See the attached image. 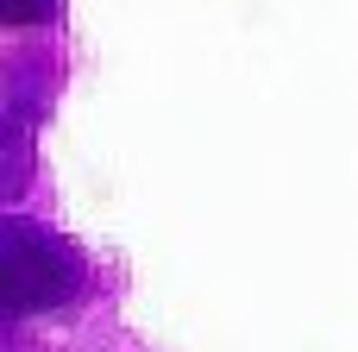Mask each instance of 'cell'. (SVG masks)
Wrapping results in <instances>:
<instances>
[{
  "mask_svg": "<svg viewBox=\"0 0 358 352\" xmlns=\"http://www.w3.org/2000/svg\"><path fill=\"white\" fill-rule=\"evenodd\" d=\"M57 13V0H0V19L6 25H44Z\"/></svg>",
  "mask_w": 358,
  "mask_h": 352,
  "instance_id": "obj_2",
  "label": "cell"
},
{
  "mask_svg": "<svg viewBox=\"0 0 358 352\" xmlns=\"http://www.w3.org/2000/svg\"><path fill=\"white\" fill-rule=\"evenodd\" d=\"M82 290H88V265H82V252H76L63 233L38 227V220H25V214H13V220L0 227V296H6L13 315L63 309V302H76Z\"/></svg>",
  "mask_w": 358,
  "mask_h": 352,
  "instance_id": "obj_1",
  "label": "cell"
}]
</instances>
